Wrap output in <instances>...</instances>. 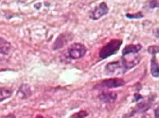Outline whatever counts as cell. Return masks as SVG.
Segmentation results:
<instances>
[{
    "mask_svg": "<svg viewBox=\"0 0 159 118\" xmlns=\"http://www.w3.org/2000/svg\"><path fill=\"white\" fill-rule=\"evenodd\" d=\"M122 42H123V41L122 39H117V38L111 39L108 43L106 44L105 46H103L99 50L98 55H99L100 59L104 60V59L108 58L109 57L117 54L118 51L120 50V48H121V46H122Z\"/></svg>",
    "mask_w": 159,
    "mask_h": 118,
    "instance_id": "obj_1",
    "label": "cell"
},
{
    "mask_svg": "<svg viewBox=\"0 0 159 118\" xmlns=\"http://www.w3.org/2000/svg\"><path fill=\"white\" fill-rule=\"evenodd\" d=\"M68 58L70 60H78L83 58L87 52V48L86 46L80 42H75L71 44L67 48Z\"/></svg>",
    "mask_w": 159,
    "mask_h": 118,
    "instance_id": "obj_2",
    "label": "cell"
},
{
    "mask_svg": "<svg viewBox=\"0 0 159 118\" xmlns=\"http://www.w3.org/2000/svg\"><path fill=\"white\" fill-rule=\"evenodd\" d=\"M125 85V81L122 78L118 77H113L102 80V81L98 83L94 86V90H99V89H114L122 87Z\"/></svg>",
    "mask_w": 159,
    "mask_h": 118,
    "instance_id": "obj_3",
    "label": "cell"
},
{
    "mask_svg": "<svg viewBox=\"0 0 159 118\" xmlns=\"http://www.w3.org/2000/svg\"><path fill=\"white\" fill-rule=\"evenodd\" d=\"M73 38L74 34L71 32H64L56 37V40L54 41L52 49L54 50L62 49L66 45H67L70 42L72 41Z\"/></svg>",
    "mask_w": 159,
    "mask_h": 118,
    "instance_id": "obj_4",
    "label": "cell"
},
{
    "mask_svg": "<svg viewBox=\"0 0 159 118\" xmlns=\"http://www.w3.org/2000/svg\"><path fill=\"white\" fill-rule=\"evenodd\" d=\"M109 13V7L107 4L105 2H102L98 5L95 7L93 11L90 13V18L92 20L96 21L102 18L103 16L107 15Z\"/></svg>",
    "mask_w": 159,
    "mask_h": 118,
    "instance_id": "obj_5",
    "label": "cell"
},
{
    "mask_svg": "<svg viewBox=\"0 0 159 118\" xmlns=\"http://www.w3.org/2000/svg\"><path fill=\"white\" fill-rule=\"evenodd\" d=\"M153 99L154 98H149L146 101H142V102L138 103L136 106L133 108V111L130 113V115H126V116H124L123 117H130V116H133L137 112H146L151 107L152 101H153Z\"/></svg>",
    "mask_w": 159,
    "mask_h": 118,
    "instance_id": "obj_6",
    "label": "cell"
},
{
    "mask_svg": "<svg viewBox=\"0 0 159 118\" xmlns=\"http://www.w3.org/2000/svg\"><path fill=\"white\" fill-rule=\"evenodd\" d=\"M141 57L139 55L134 56L132 60H128L127 58L122 56L121 58V64L122 67V73H125L130 69H133L134 66H136L140 62Z\"/></svg>",
    "mask_w": 159,
    "mask_h": 118,
    "instance_id": "obj_7",
    "label": "cell"
},
{
    "mask_svg": "<svg viewBox=\"0 0 159 118\" xmlns=\"http://www.w3.org/2000/svg\"><path fill=\"white\" fill-rule=\"evenodd\" d=\"M118 98V94L114 91H106L102 92L98 96V99L103 104L114 103Z\"/></svg>",
    "mask_w": 159,
    "mask_h": 118,
    "instance_id": "obj_8",
    "label": "cell"
},
{
    "mask_svg": "<svg viewBox=\"0 0 159 118\" xmlns=\"http://www.w3.org/2000/svg\"><path fill=\"white\" fill-rule=\"evenodd\" d=\"M120 70H122V64L118 61L109 62L105 66V73L107 75H114L115 73H118Z\"/></svg>",
    "mask_w": 159,
    "mask_h": 118,
    "instance_id": "obj_9",
    "label": "cell"
},
{
    "mask_svg": "<svg viewBox=\"0 0 159 118\" xmlns=\"http://www.w3.org/2000/svg\"><path fill=\"white\" fill-rule=\"evenodd\" d=\"M142 49L141 44H129L125 46L122 51V56H126L129 55H136Z\"/></svg>",
    "mask_w": 159,
    "mask_h": 118,
    "instance_id": "obj_10",
    "label": "cell"
},
{
    "mask_svg": "<svg viewBox=\"0 0 159 118\" xmlns=\"http://www.w3.org/2000/svg\"><path fill=\"white\" fill-rule=\"evenodd\" d=\"M17 95L22 100H26L30 98L32 95V91L30 85L28 84L21 85L20 87L18 90Z\"/></svg>",
    "mask_w": 159,
    "mask_h": 118,
    "instance_id": "obj_11",
    "label": "cell"
},
{
    "mask_svg": "<svg viewBox=\"0 0 159 118\" xmlns=\"http://www.w3.org/2000/svg\"><path fill=\"white\" fill-rule=\"evenodd\" d=\"M11 50V44L3 37H0V54L7 55Z\"/></svg>",
    "mask_w": 159,
    "mask_h": 118,
    "instance_id": "obj_12",
    "label": "cell"
},
{
    "mask_svg": "<svg viewBox=\"0 0 159 118\" xmlns=\"http://www.w3.org/2000/svg\"><path fill=\"white\" fill-rule=\"evenodd\" d=\"M150 73L153 77H159V66L155 56H153L150 60Z\"/></svg>",
    "mask_w": 159,
    "mask_h": 118,
    "instance_id": "obj_13",
    "label": "cell"
},
{
    "mask_svg": "<svg viewBox=\"0 0 159 118\" xmlns=\"http://www.w3.org/2000/svg\"><path fill=\"white\" fill-rule=\"evenodd\" d=\"M12 94H13V91L11 90L0 87V102H2V101L11 98Z\"/></svg>",
    "mask_w": 159,
    "mask_h": 118,
    "instance_id": "obj_14",
    "label": "cell"
},
{
    "mask_svg": "<svg viewBox=\"0 0 159 118\" xmlns=\"http://www.w3.org/2000/svg\"><path fill=\"white\" fill-rule=\"evenodd\" d=\"M125 17L129 19H141L142 18H144V15L142 14V11H139L133 14H126Z\"/></svg>",
    "mask_w": 159,
    "mask_h": 118,
    "instance_id": "obj_15",
    "label": "cell"
},
{
    "mask_svg": "<svg viewBox=\"0 0 159 118\" xmlns=\"http://www.w3.org/2000/svg\"><path fill=\"white\" fill-rule=\"evenodd\" d=\"M148 53L151 55L152 56H156L157 54H158L159 51V47L157 45H152L147 48Z\"/></svg>",
    "mask_w": 159,
    "mask_h": 118,
    "instance_id": "obj_16",
    "label": "cell"
},
{
    "mask_svg": "<svg viewBox=\"0 0 159 118\" xmlns=\"http://www.w3.org/2000/svg\"><path fill=\"white\" fill-rule=\"evenodd\" d=\"M87 116H88V112H86V111L82 110L79 112H76L75 114L71 115L70 118H83L86 117Z\"/></svg>",
    "mask_w": 159,
    "mask_h": 118,
    "instance_id": "obj_17",
    "label": "cell"
},
{
    "mask_svg": "<svg viewBox=\"0 0 159 118\" xmlns=\"http://www.w3.org/2000/svg\"><path fill=\"white\" fill-rule=\"evenodd\" d=\"M159 6V2L158 0H151L150 2V4H149V7L151 9H154V8H158Z\"/></svg>",
    "mask_w": 159,
    "mask_h": 118,
    "instance_id": "obj_18",
    "label": "cell"
},
{
    "mask_svg": "<svg viewBox=\"0 0 159 118\" xmlns=\"http://www.w3.org/2000/svg\"><path fill=\"white\" fill-rule=\"evenodd\" d=\"M143 98H143V97H142V96L139 94V93H135V94H134L133 101L134 102H139L140 100H142Z\"/></svg>",
    "mask_w": 159,
    "mask_h": 118,
    "instance_id": "obj_19",
    "label": "cell"
},
{
    "mask_svg": "<svg viewBox=\"0 0 159 118\" xmlns=\"http://www.w3.org/2000/svg\"><path fill=\"white\" fill-rule=\"evenodd\" d=\"M158 106L154 109V117L155 118H158Z\"/></svg>",
    "mask_w": 159,
    "mask_h": 118,
    "instance_id": "obj_20",
    "label": "cell"
},
{
    "mask_svg": "<svg viewBox=\"0 0 159 118\" xmlns=\"http://www.w3.org/2000/svg\"><path fill=\"white\" fill-rule=\"evenodd\" d=\"M10 115V114H9ZM11 115H10V116H3V117H15V116H11Z\"/></svg>",
    "mask_w": 159,
    "mask_h": 118,
    "instance_id": "obj_21",
    "label": "cell"
},
{
    "mask_svg": "<svg viewBox=\"0 0 159 118\" xmlns=\"http://www.w3.org/2000/svg\"><path fill=\"white\" fill-rule=\"evenodd\" d=\"M26 1H27V0H19V2H26Z\"/></svg>",
    "mask_w": 159,
    "mask_h": 118,
    "instance_id": "obj_22",
    "label": "cell"
}]
</instances>
